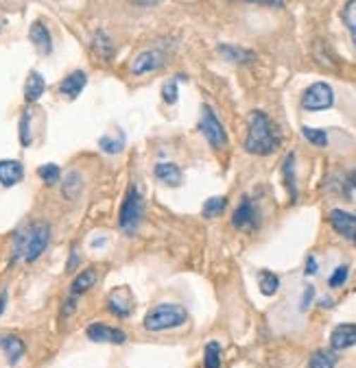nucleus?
I'll use <instances>...</instances> for the list:
<instances>
[{"label": "nucleus", "mask_w": 356, "mask_h": 368, "mask_svg": "<svg viewBox=\"0 0 356 368\" xmlns=\"http://www.w3.org/2000/svg\"><path fill=\"white\" fill-rule=\"evenodd\" d=\"M319 305H321V307H330V305H332V301H330V298H321Z\"/></svg>", "instance_id": "42"}, {"label": "nucleus", "mask_w": 356, "mask_h": 368, "mask_svg": "<svg viewBox=\"0 0 356 368\" xmlns=\"http://www.w3.org/2000/svg\"><path fill=\"white\" fill-rule=\"evenodd\" d=\"M219 53L223 55L230 63H238V65L252 63L256 59L254 51H247V49H243V46H234V44H221Z\"/></svg>", "instance_id": "21"}, {"label": "nucleus", "mask_w": 356, "mask_h": 368, "mask_svg": "<svg viewBox=\"0 0 356 368\" xmlns=\"http://www.w3.org/2000/svg\"><path fill=\"white\" fill-rule=\"evenodd\" d=\"M348 277H350V266L341 264V266H337V268H335V272H332V274H330V279H328V286H330L332 290H337V288L345 286Z\"/></svg>", "instance_id": "33"}, {"label": "nucleus", "mask_w": 356, "mask_h": 368, "mask_svg": "<svg viewBox=\"0 0 356 368\" xmlns=\"http://www.w3.org/2000/svg\"><path fill=\"white\" fill-rule=\"evenodd\" d=\"M356 344V325L354 323H341L330 334V349L332 351H345Z\"/></svg>", "instance_id": "14"}, {"label": "nucleus", "mask_w": 356, "mask_h": 368, "mask_svg": "<svg viewBox=\"0 0 356 368\" xmlns=\"http://www.w3.org/2000/svg\"><path fill=\"white\" fill-rule=\"evenodd\" d=\"M339 355L332 349H317L308 360V368H337Z\"/></svg>", "instance_id": "23"}, {"label": "nucleus", "mask_w": 356, "mask_h": 368, "mask_svg": "<svg viewBox=\"0 0 356 368\" xmlns=\"http://www.w3.org/2000/svg\"><path fill=\"white\" fill-rule=\"evenodd\" d=\"M37 177L47 183V186H57L61 181V168L57 164H42L37 168Z\"/></svg>", "instance_id": "31"}, {"label": "nucleus", "mask_w": 356, "mask_h": 368, "mask_svg": "<svg viewBox=\"0 0 356 368\" xmlns=\"http://www.w3.org/2000/svg\"><path fill=\"white\" fill-rule=\"evenodd\" d=\"M155 179H158L160 183H164V186L168 188H180L182 181H184V172L182 168L173 164V162H160L155 164V170H153Z\"/></svg>", "instance_id": "16"}, {"label": "nucleus", "mask_w": 356, "mask_h": 368, "mask_svg": "<svg viewBox=\"0 0 356 368\" xmlns=\"http://www.w3.org/2000/svg\"><path fill=\"white\" fill-rule=\"evenodd\" d=\"M223 357V351H221V344L216 340H210L204 349V368H221V360Z\"/></svg>", "instance_id": "27"}, {"label": "nucleus", "mask_w": 356, "mask_h": 368, "mask_svg": "<svg viewBox=\"0 0 356 368\" xmlns=\"http://www.w3.org/2000/svg\"><path fill=\"white\" fill-rule=\"evenodd\" d=\"M90 49H92V53H94L101 61H105V63L112 61V57H114V53H116V46H114L112 37H109V35H107L105 31H101V29L92 35Z\"/></svg>", "instance_id": "19"}, {"label": "nucleus", "mask_w": 356, "mask_h": 368, "mask_svg": "<svg viewBox=\"0 0 356 368\" xmlns=\"http://www.w3.org/2000/svg\"><path fill=\"white\" fill-rule=\"evenodd\" d=\"M352 242H354V246H356V231H354V236H352Z\"/></svg>", "instance_id": "43"}, {"label": "nucleus", "mask_w": 356, "mask_h": 368, "mask_svg": "<svg viewBox=\"0 0 356 368\" xmlns=\"http://www.w3.org/2000/svg\"><path fill=\"white\" fill-rule=\"evenodd\" d=\"M81 190H83V177L81 172L77 170H70L68 175L63 177V183H61V196L66 201H77L81 196Z\"/></svg>", "instance_id": "22"}, {"label": "nucleus", "mask_w": 356, "mask_h": 368, "mask_svg": "<svg viewBox=\"0 0 356 368\" xmlns=\"http://www.w3.org/2000/svg\"><path fill=\"white\" fill-rule=\"evenodd\" d=\"M280 146V135L276 133L269 116L264 111H252L247 137H245V151L250 155H271Z\"/></svg>", "instance_id": "2"}, {"label": "nucleus", "mask_w": 356, "mask_h": 368, "mask_svg": "<svg viewBox=\"0 0 356 368\" xmlns=\"http://www.w3.org/2000/svg\"><path fill=\"white\" fill-rule=\"evenodd\" d=\"M232 224L238 231H254L258 227V210L250 196H243V201L238 203L232 214Z\"/></svg>", "instance_id": "10"}, {"label": "nucleus", "mask_w": 356, "mask_h": 368, "mask_svg": "<svg viewBox=\"0 0 356 368\" xmlns=\"http://www.w3.org/2000/svg\"><path fill=\"white\" fill-rule=\"evenodd\" d=\"M75 312H77V296H68L61 305V316L66 318V316H70Z\"/></svg>", "instance_id": "37"}, {"label": "nucleus", "mask_w": 356, "mask_h": 368, "mask_svg": "<svg viewBox=\"0 0 356 368\" xmlns=\"http://www.w3.org/2000/svg\"><path fill=\"white\" fill-rule=\"evenodd\" d=\"M247 3H260V5H269V7H284V0H247Z\"/></svg>", "instance_id": "40"}, {"label": "nucleus", "mask_w": 356, "mask_h": 368, "mask_svg": "<svg viewBox=\"0 0 356 368\" xmlns=\"http://www.w3.org/2000/svg\"><path fill=\"white\" fill-rule=\"evenodd\" d=\"M25 179V166L18 159H0V186L13 188Z\"/></svg>", "instance_id": "15"}, {"label": "nucleus", "mask_w": 356, "mask_h": 368, "mask_svg": "<svg viewBox=\"0 0 356 368\" xmlns=\"http://www.w3.org/2000/svg\"><path fill=\"white\" fill-rule=\"evenodd\" d=\"M0 351L5 353L9 366H18L27 353V344L16 334H0Z\"/></svg>", "instance_id": "11"}, {"label": "nucleus", "mask_w": 356, "mask_h": 368, "mask_svg": "<svg viewBox=\"0 0 356 368\" xmlns=\"http://www.w3.org/2000/svg\"><path fill=\"white\" fill-rule=\"evenodd\" d=\"M168 61V51L155 46V49H147L142 53H138L131 61V75L133 77H145V75H153L162 70Z\"/></svg>", "instance_id": "7"}, {"label": "nucleus", "mask_w": 356, "mask_h": 368, "mask_svg": "<svg viewBox=\"0 0 356 368\" xmlns=\"http://www.w3.org/2000/svg\"><path fill=\"white\" fill-rule=\"evenodd\" d=\"M341 20H343V25H345L354 49H356V0H348L343 11H341Z\"/></svg>", "instance_id": "28"}, {"label": "nucleus", "mask_w": 356, "mask_h": 368, "mask_svg": "<svg viewBox=\"0 0 356 368\" xmlns=\"http://www.w3.org/2000/svg\"><path fill=\"white\" fill-rule=\"evenodd\" d=\"M97 279H99V272H97L94 266L83 268L81 272L75 274V279L70 284V296H77L79 298V296L87 294V292H90L97 286Z\"/></svg>", "instance_id": "17"}, {"label": "nucleus", "mask_w": 356, "mask_h": 368, "mask_svg": "<svg viewBox=\"0 0 356 368\" xmlns=\"http://www.w3.org/2000/svg\"><path fill=\"white\" fill-rule=\"evenodd\" d=\"M199 131L204 133V137L208 140V144L216 151L226 148L230 144L228 140V131L226 127L221 125V120L216 118V113L210 105H204L202 107V120H199Z\"/></svg>", "instance_id": "6"}, {"label": "nucleus", "mask_w": 356, "mask_h": 368, "mask_svg": "<svg viewBox=\"0 0 356 368\" xmlns=\"http://www.w3.org/2000/svg\"><path fill=\"white\" fill-rule=\"evenodd\" d=\"M145 220V196L136 183H129L118 212V227L127 236H136Z\"/></svg>", "instance_id": "4"}, {"label": "nucleus", "mask_w": 356, "mask_h": 368, "mask_svg": "<svg viewBox=\"0 0 356 368\" xmlns=\"http://www.w3.org/2000/svg\"><path fill=\"white\" fill-rule=\"evenodd\" d=\"M228 210V196H210L206 203H204V210H202V214L206 216V218H216V216H221Z\"/></svg>", "instance_id": "29"}, {"label": "nucleus", "mask_w": 356, "mask_h": 368, "mask_svg": "<svg viewBox=\"0 0 356 368\" xmlns=\"http://www.w3.org/2000/svg\"><path fill=\"white\" fill-rule=\"evenodd\" d=\"M328 218H330L332 229H335V231H337L339 236L352 240V236H354V231H356V216H354V214H350V212H345V210H332Z\"/></svg>", "instance_id": "18"}, {"label": "nucleus", "mask_w": 356, "mask_h": 368, "mask_svg": "<svg viewBox=\"0 0 356 368\" xmlns=\"http://www.w3.org/2000/svg\"><path fill=\"white\" fill-rule=\"evenodd\" d=\"M77 266H79V250H77V246H73V248H70V260H68V266H66V272H73Z\"/></svg>", "instance_id": "38"}, {"label": "nucleus", "mask_w": 356, "mask_h": 368, "mask_svg": "<svg viewBox=\"0 0 356 368\" xmlns=\"http://www.w3.org/2000/svg\"><path fill=\"white\" fill-rule=\"evenodd\" d=\"M282 177H284L288 194H291V201H295L297 198V181H295V155L293 153H288L286 159H284Z\"/></svg>", "instance_id": "24"}, {"label": "nucleus", "mask_w": 356, "mask_h": 368, "mask_svg": "<svg viewBox=\"0 0 356 368\" xmlns=\"http://www.w3.org/2000/svg\"><path fill=\"white\" fill-rule=\"evenodd\" d=\"M177 99H180V87H177V81L173 79V81H168V83L162 85V101L166 105H175Z\"/></svg>", "instance_id": "34"}, {"label": "nucleus", "mask_w": 356, "mask_h": 368, "mask_svg": "<svg viewBox=\"0 0 356 368\" xmlns=\"http://www.w3.org/2000/svg\"><path fill=\"white\" fill-rule=\"evenodd\" d=\"M87 85V75L83 70H73L70 75H66L61 79V83L57 85V91L61 96H66L68 101H75L79 99V94L85 89Z\"/></svg>", "instance_id": "13"}, {"label": "nucleus", "mask_w": 356, "mask_h": 368, "mask_svg": "<svg viewBox=\"0 0 356 368\" xmlns=\"http://www.w3.org/2000/svg\"><path fill=\"white\" fill-rule=\"evenodd\" d=\"M44 91H47V79L42 77V72L31 70L29 77H27V83H25V101H27V105L37 103L44 96Z\"/></svg>", "instance_id": "20"}, {"label": "nucleus", "mask_w": 356, "mask_h": 368, "mask_svg": "<svg viewBox=\"0 0 356 368\" xmlns=\"http://www.w3.org/2000/svg\"><path fill=\"white\" fill-rule=\"evenodd\" d=\"M7 303H9V292L7 290H0V318H3V314L7 310Z\"/></svg>", "instance_id": "39"}, {"label": "nucleus", "mask_w": 356, "mask_h": 368, "mask_svg": "<svg viewBox=\"0 0 356 368\" xmlns=\"http://www.w3.org/2000/svg\"><path fill=\"white\" fill-rule=\"evenodd\" d=\"M302 135L306 137V140L313 144V146H328V133L324 129H315V127H302Z\"/></svg>", "instance_id": "32"}, {"label": "nucleus", "mask_w": 356, "mask_h": 368, "mask_svg": "<svg viewBox=\"0 0 356 368\" xmlns=\"http://www.w3.org/2000/svg\"><path fill=\"white\" fill-rule=\"evenodd\" d=\"M33 116L31 111L25 109L20 116V122H18V140H20V146L22 148H29L33 144V125H31Z\"/></svg>", "instance_id": "25"}, {"label": "nucleus", "mask_w": 356, "mask_h": 368, "mask_svg": "<svg viewBox=\"0 0 356 368\" xmlns=\"http://www.w3.org/2000/svg\"><path fill=\"white\" fill-rule=\"evenodd\" d=\"M300 105L306 111H326L330 107H335V89L326 81H317L304 89Z\"/></svg>", "instance_id": "5"}, {"label": "nucleus", "mask_w": 356, "mask_h": 368, "mask_svg": "<svg viewBox=\"0 0 356 368\" xmlns=\"http://www.w3.org/2000/svg\"><path fill=\"white\" fill-rule=\"evenodd\" d=\"M313 301H315V288H313V286H306V288H304V294H302V301H300V310L306 312Z\"/></svg>", "instance_id": "35"}, {"label": "nucleus", "mask_w": 356, "mask_h": 368, "mask_svg": "<svg viewBox=\"0 0 356 368\" xmlns=\"http://www.w3.org/2000/svg\"><path fill=\"white\" fill-rule=\"evenodd\" d=\"M99 148L107 155H118L125 148V135L123 133L118 137L116 135H103L99 140Z\"/></svg>", "instance_id": "30"}, {"label": "nucleus", "mask_w": 356, "mask_h": 368, "mask_svg": "<svg viewBox=\"0 0 356 368\" xmlns=\"http://www.w3.org/2000/svg\"><path fill=\"white\" fill-rule=\"evenodd\" d=\"M258 288L264 296H274L280 290V277L271 270H260L258 272Z\"/></svg>", "instance_id": "26"}, {"label": "nucleus", "mask_w": 356, "mask_h": 368, "mask_svg": "<svg viewBox=\"0 0 356 368\" xmlns=\"http://www.w3.org/2000/svg\"><path fill=\"white\" fill-rule=\"evenodd\" d=\"M85 336L90 342L99 344H125L127 334L121 327H112L107 323H90L85 327Z\"/></svg>", "instance_id": "9"}, {"label": "nucleus", "mask_w": 356, "mask_h": 368, "mask_svg": "<svg viewBox=\"0 0 356 368\" xmlns=\"http://www.w3.org/2000/svg\"><path fill=\"white\" fill-rule=\"evenodd\" d=\"M29 39L31 44L35 46V51L44 57H49L53 53V35H51V29L44 25L42 20H35L31 29H29Z\"/></svg>", "instance_id": "12"}, {"label": "nucleus", "mask_w": 356, "mask_h": 368, "mask_svg": "<svg viewBox=\"0 0 356 368\" xmlns=\"http://www.w3.org/2000/svg\"><path fill=\"white\" fill-rule=\"evenodd\" d=\"M188 323V312L180 303H160L147 312L142 327L151 334H164L171 329H180Z\"/></svg>", "instance_id": "3"}, {"label": "nucleus", "mask_w": 356, "mask_h": 368, "mask_svg": "<svg viewBox=\"0 0 356 368\" xmlns=\"http://www.w3.org/2000/svg\"><path fill=\"white\" fill-rule=\"evenodd\" d=\"M317 270H319L317 258L315 255H308L306 258V266H304V274H306V277H313V274H317Z\"/></svg>", "instance_id": "36"}, {"label": "nucleus", "mask_w": 356, "mask_h": 368, "mask_svg": "<svg viewBox=\"0 0 356 368\" xmlns=\"http://www.w3.org/2000/svg\"><path fill=\"white\" fill-rule=\"evenodd\" d=\"M350 188H352V190H356V170L350 175Z\"/></svg>", "instance_id": "41"}, {"label": "nucleus", "mask_w": 356, "mask_h": 368, "mask_svg": "<svg viewBox=\"0 0 356 368\" xmlns=\"http://www.w3.org/2000/svg\"><path fill=\"white\" fill-rule=\"evenodd\" d=\"M49 244H51V224L31 222L20 227L13 234V242H11V264L37 262L44 255V250L49 248Z\"/></svg>", "instance_id": "1"}, {"label": "nucleus", "mask_w": 356, "mask_h": 368, "mask_svg": "<svg viewBox=\"0 0 356 368\" xmlns=\"http://www.w3.org/2000/svg\"><path fill=\"white\" fill-rule=\"evenodd\" d=\"M105 310L112 316L125 320L133 314V310H136V296H133V292L127 286L114 288L105 301Z\"/></svg>", "instance_id": "8"}]
</instances>
